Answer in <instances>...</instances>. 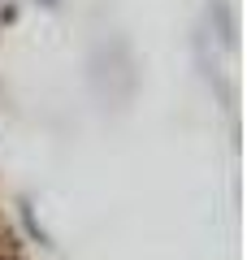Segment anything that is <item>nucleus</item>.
Listing matches in <instances>:
<instances>
[{"mask_svg":"<svg viewBox=\"0 0 247 260\" xmlns=\"http://www.w3.org/2000/svg\"><path fill=\"white\" fill-rule=\"evenodd\" d=\"M44 5H56V0H44Z\"/></svg>","mask_w":247,"mask_h":260,"instance_id":"f257e3e1","label":"nucleus"}]
</instances>
